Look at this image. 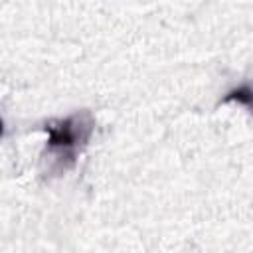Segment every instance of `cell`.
I'll return each instance as SVG.
<instances>
[{
    "label": "cell",
    "instance_id": "obj_1",
    "mask_svg": "<svg viewBox=\"0 0 253 253\" xmlns=\"http://www.w3.org/2000/svg\"><path fill=\"white\" fill-rule=\"evenodd\" d=\"M93 128L95 121L89 111H75L67 117L47 121L43 130L47 132L45 156L49 158V170L63 172L71 168L81 150L89 144Z\"/></svg>",
    "mask_w": 253,
    "mask_h": 253
},
{
    "label": "cell",
    "instance_id": "obj_2",
    "mask_svg": "<svg viewBox=\"0 0 253 253\" xmlns=\"http://www.w3.org/2000/svg\"><path fill=\"white\" fill-rule=\"evenodd\" d=\"M229 101H235L239 105H245L253 113V85L251 83H243L239 87H233L223 97V103H229Z\"/></svg>",
    "mask_w": 253,
    "mask_h": 253
}]
</instances>
